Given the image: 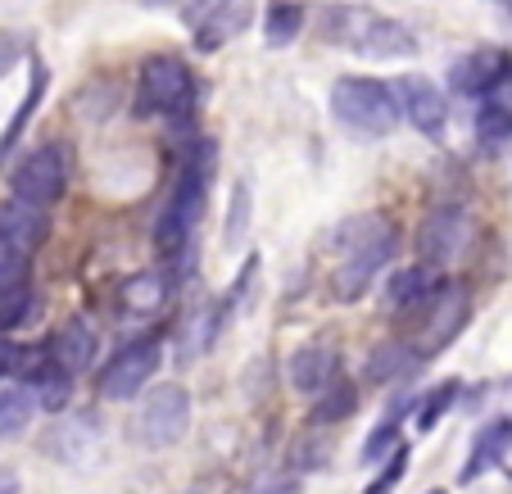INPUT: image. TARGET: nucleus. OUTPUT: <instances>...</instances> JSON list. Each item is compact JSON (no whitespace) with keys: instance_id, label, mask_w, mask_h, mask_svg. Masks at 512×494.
I'll list each match as a JSON object with an SVG mask.
<instances>
[{"instance_id":"nucleus-16","label":"nucleus","mask_w":512,"mask_h":494,"mask_svg":"<svg viewBox=\"0 0 512 494\" xmlns=\"http://www.w3.org/2000/svg\"><path fill=\"white\" fill-rule=\"evenodd\" d=\"M445 286V277L435 268H426V263H413V268H399L395 277H390V286H386V304H390V313H404V318H417V313L426 309V304L435 300V291Z\"/></svg>"},{"instance_id":"nucleus-29","label":"nucleus","mask_w":512,"mask_h":494,"mask_svg":"<svg viewBox=\"0 0 512 494\" xmlns=\"http://www.w3.org/2000/svg\"><path fill=\"white\" fill-rule=\"evenodd\" d=\"M245 223H250V186L236 182L232 186V218H227V245H241Z\"/></svg>"},{"instance_id":"nucleus-15","label":"nucleus","mask_w":512,"mask_h":494,"mask_svg":"<svg viewBox=\"0 0 512 494\" xmlns=\"http://www.w3.org/2000/svg\"><path fill=\"white\" fill-rule=\"evenodd\" d=\"M23 390L32 395V404L41 408V413H59V408L68 404V390H73V377H68L64 368H59L50 354H23Z\"/></svg>"},{"instance_id":"nucleus-11","label":"nucleus","mask_w":512,"mask_h":494,"mask_svg":"<svg viewBox=\"0 0 512 494\" xmlns=\"http://www.w3.org/2000/svg\"><path fill=\"white\" fill-rule=\"evenodd\" d=\"M467 241H472V214L463 204H440L417 227V263L440 272L467 250Z\"/></svg>"},{"instance_id":"nucleus-10","label":"nucleus","mask_w":512,"mask_h":494,"mask_svg":"<svg viewBox=\"0 0 512 494\" xmlns=\"http://www.w3.org/2000/svg\"><path fill=\"white\" fill-rule=\"evenodd\" d=\"M159 363H164V340L145 336V340H132V345H123L114 354V359L100 368V399H136L145 386H150V377L159 372Z\"/></svg>"},{"instance_id":"nucleus-24","label":"nucleus","mask_w":512,"mask_h":494,"mask_svg":"<svg viewBox=\"0 0 512 494\" xmlns=\"http://www.w3.org/2000/svg\"><path fill=\"white\" fill-rule=\"evenodd\" d=\"M417 354L408 340H386L381 349H372V359H368V381H377V386H386V381H399L404 372L417 368Z\"/></svg>"},{"instance_id":"nucleus-8","label":"nucleus","mask_w":512,"mask_h":494,"mask_svg":"<svg viewBox=\"0 0 512 494\" xmlns=\"http://www.w3.org/2000/svg\"><path fill=\"white\" fill-rule=\"evenodd\" d=\"M10 191L19 204H32V209H55L68 191V159H64V146H41L32 150L28 159H19L10 177Z\"/></svg>"},{"instance_id":"nucleus-21","label":"nucleus","mask_w":512,"mask_h":494,"mask_svg":"<svg viewBox=\"0 0 512 494\" xmlns=\"http://www.w3.org/2000/svg\"><path fill=\"white\" fill-rule=\"evenodd\" d=\"M476 141L485 150H508L512 146V100L503 96V87L490 100H481L476 109Z\"/></svg>"},{"instance_id":"nucleus-13","label":"nucleus","mask_w":512,"mask_h":494,"mask_svg":"<svg viewBox=\"0 0 512 494\" xmlns=\"http://www.w3.org/2000/svg\"><path fill=\"white\" fill-rule=\"evenodd\" d=\"M508 78H512V50L503 46H476L449 64V87L467 100H490Z\"/></svg>"},{"instance_id":"nucleus-22","label":"nucleus","mask_w":512,"mask_h":494,"mask_svg":"<svg viewBox=\"0 0 512 494\" xmlns=\"http://www.w3.org/2000/svg\"><path fill=\"white\" fill-rule=\"evenodd\" d=\"M304 32V5L300 0H268L263 5V41L272 50L295 46V37Z\"/></svg>"},{"instance_id":"nucleus-27","label":"nucleus","mask_w":512,"mask_h":494,"mask_svg":"<svg viewBox=\"0 0 512 494\" xmlns=\"http://www.w3.org/2000/svg\"><path fill=\"white\" fill-rule=\"evenodd\" d=\"M399 445H404V440H399V427H395V422H381V427L368 436V445H363V467L386 463Z\"/></svg>"},{"instance_id":"nucleus-36","label":"nucleus","mask_w":512,"mask_h":494,"mask_svg":"<svg viewBox=\"0 0 512 494\" xmlns=\"http://www.w3.org/2000/svg\"><path fill=\"white\" fill-rule=\"evenodd\" d=\"M435 494H440V490H435Z\"/></svg>"},{"instance_id":"nucleus-17","label":"nucleus","mask_w":512,"mask_h":494,"mask_svg":"<svg viewBox=\"0 0 512 494\" xmlns=\"http://www.w3.org/2000/svg\"><path fill=\"white\" fill-rule=\"evenodd\" d=\"M46 232H50V223L41 209L19 204V200L0 204V250H14V254H28L32 259V250L46 241Z\"/></svg>"},{"instance_id":"nucleus-18","label":"nucleus","mask_w":512,"mask_h":494,"mask_svg":"<svg viewBox=\"0 0 512 494\" xmlns=\"http://www.w3.org/2000/svg\"><path fill=\"white\" fill-rule=\"evenodd\" d=\"M508 449H512V417H494V422H485V427L476 431L472 454H467V463H463V472H458V481L472 485L476 476H485L490 467H499L503 458H508Z\"/></svg>"},{"instance_id":"nucleus-1","label":"nucleus","mask_w":512,"mask_h":494,"mask_svg":"<svg viewBox=\"0 0 512 494\" xmlns=\"http://www.w3.org/2000/svg\"><path fill=\"white\" fill-rule=\"evenodd\" d=\"M318 37L336 50L363 59H399L417 50V32L404 28L399 19H386L372 5H354V0H336L318 10Z\"/></svg>"},{"instance_id":"nucleus-2","label":"nucleus","mask_w":512,"mask_h":494,"mask_svg":"<svg viewBox=\"0 0 512 494\" xmlns=\"http://www.w3.org/2000/svg\"><path fill=\"white\" fill-rule=\"evenodd\" d=\"M336 268H331V295L340 304H354L368 295L377 272L395 254V223L386 214H358L340 223L336 232Z\"/></svg>"},{"instance_id":"nucleus-31","label":"nucleus","mask_w":512,"mask_h":494,"mask_svg":"<svg viewBox=\"0 0 512 494\" xmlns=\"http://www.w3.org/2000/svg\"><path fill=\"white\" fill-rule=\"evenodd\" d=\"M327 463V454H322V440H300L295 445V454H290V467L295 472H313V467Z\"/></svg>"},{"instance_id":"nucleus-35","label":"nucleus","mask_w":512,"mask_h":494,"mask_svg":"<svg viewBox=\"0 0 512 494\" xmlns=\"http://www.w3.org/2000/svg\"><path fill=\"white\" fill-rule=\"evenodd\" d=\"M494 5H508V10H512V0H494Z\"/></svg>"},{"instance_id":"nucleus-30","label":"nucleus","mask_w":512,"mask_h":494,"mask_svg":"<svg viewBox=\"0 0 512 494\" xmlns=\"http://www.w3.org/2000/svg\"><path fill=\"white\" fill-rule=\"evenodd\" d=\"M404 472H408V445H399L395 454H390V463L377 472V481L368 485V494H390L399 481H404Z\"/></svg>"},{"instance_id":"nucleus-34","label":"nucleus","mask_w":512,"mask_h":494,"mask_svg":"<svg viewBox=\"0 0 512 494\" xmlns=\"http://www.w3.org/2000/svg\"><path fill=\"white\" fill-rule=\"evenodd\" d=\"M254 494H300V485L295 481H268V485H259Z\"/></svg>"},{"instance_id":"nucleus-7","label":"nucleus","mask_w":512,"mask_h":494,"mask_svg":"<svg viewBox=\"0 0 512 494\" xmlns=\"http://www.w3.org/2000/svg\"><path fill=\"white\" fill-rule=\"evenodd\" d=\"M467 313H472V304H467V286L463 281H445V286L435 291V300L413 318L417 336L408 340V345H413L417 359L426 363L431 354H440V349L454 345V336L467 327Z\"/></svg>"},{"instance_id":"nucleus-14","label":"nucleus","mask_w":512,"mask_h":494,"mask_svg":"<svg viewBox=\"0 0 512 494\" xmlns=\"http://www.w3.org/2000/svg\"><path fill=\"white\" fill-rule=\"evenodd\" d=\"M336 377H340V359H336V349L322 345V340L295 349V354H290V363H286V381H290V390H295V395H313V399H318Z\"/></svg>"},{"instance_id":"nucleus-28","label":"nucleus","mask_w":512,"mask_h":494,"mask_svg":"<svg viewBox=\"0 0 512 494\" xmlns=\"http://www.w3.org/2000/svg\"><path fill=\"white\" fill-rule=\"evenodd\" d=\"M127 304L132 309H159L164 304V281L159 277H136V281H127Z\"/></svg>"},{"instance_id":"nucleus-33","label":"nucleus","mask_w":512,"mask_h":494,"mask_svg":"<svg viewBox=\"0 0 512 494\" xmlns=\"http://www.w3.org/2000/svg\"><path fill=\"white\" fill-rule=\"evenodd\" d=\"M23 59V37L19 32H0V78Z\"/></svg>"},{"instance_id":"nucleus-26","label":"nucleus","mask_w":512,"mask_h":494,"mask_svg":"<svg viewBox=\"0 0 512 494\" xmlns=\"http://www.w3.org/2000/svg\"><path fill=\"white\" fill-rule=\"evenodd\" d=\"M454 399H458V381H445L440 390H431V395H426L422 404H417V427L431 431L435 422H440V417H445L449 408H454Z\"/></svg>"},{"instance_id":"nucleus-3","label":"nucleus","mask_w":512,"mask_h":494,"mask_svg":"<svg viewBox=\"0 0 512 494\" xmlns=\"http://www.w3.org/2000/svg\"><path fill=\"white\" fill-rule=\"evenodd\" d=\"M213 168H218V141L200 136V141L186 150V164L173 186V200L164 204V214H159V223H155V245L164 259H177V254L186 250V241H191L195 223H200V214H204V195H209Z\"/></svg>"},{"instance_id":"nucleus-20","label":"nucleus","mask_w":512,"mask_h":494,"mask_svg":"<svg viewBox=\"0 0 512 494\" xmlns=\"http://www.w3.org/2000/svg\"><path fill=\"white\" fill-rule=\"evenodd\" d=\"M46 87H50V68L41 64V55H32V64H28V91H23V100H19V109H14L10 127L0 132V164H5V159L14 155V146L23 141V132H28L32 114H37L41 100H46Z\"/></svg>"},{"instance_id":"nucleus-9","label":"nucleus","mask_w":512,"mask_h":494,"mask_svg":"<svg viewBox=\"0 0 512 494\" xmlns=\"http://www.w3.org/2000/svg\"><path fill=\"white\" fill-rule=\"evenodd\" d=\"M182 23L191 28L195 50L213 55L254 23V0H191L182 10Z\"/></svg>"},{"instance_id":"nucleus-23","label":"nucleus","mask_w":512,"mask_h":494,"mask_svg":"<svg viewBox=\"0 0 512 494\" xmlns=\"http://www.w3.org/2000/svg\"><path fill=\"white\" fill-rule=\"evenodd\" d=\"M358 413V386L349 377H336L318 399H313V427H331Z\"/></svg>"},{"instance_id":"nucleus-5","label":"nucleus","mask_w":512,"mask_h":494,"mask_svg":"<svg viewBox=\"0 0 512 494\" xmlns=\"http://www.w3.org/2000/svg\"><path fill=\"white\" fill-rule=\"evenodd\" d=\"M195 100V73L186 59L177 55H150L136 73V114L145 118H168L191 109Z\"/></svg>"},{"instance_id":"nucleus-32","label":"nucleus","mask_w":512,"mask_h":494,"mask_svg":"<svg viewBox=\"0 0 512 494\" xmlns=\"http://www.w3.org/2000/svg\"><path fill=\"white\" fill-rule=\"evenodd\" d=\"M19 368H23L19 340H10L5 331H0V381H5V377H19Z\"/></svg>"},{"instance_id":"nucleus-25","label":"nucleus","mask_w":512,"mask_h":494,"mask_svg":"<svg viewBox=\"0 0 512 494\" xmlns=\"http://www.w3.org/2000/svg\"><path fill=\"white\" fill-rule=\"evenodd\" d=\"M37 417V404L23 386H0V440H14L32 427Z\"/></svg>"},{"instance_id":"nucleus-6","label":"nucleus","mask_w":512,"mask_h":494,"mask_svg":"<svg viewBox=\"0 0 512 494\" xmlns=\"http://www.w3.org/2000/svg\"><path fill=\"white\" fill-rule=\"evenodd\" d=\"M186 427H191V395H186L182 386H173V381L150 386V395L141 399L136 422H132L136 440H141L145 449H168L186 436Z\"/></svg>"},{"instance_id":"nucleus-19","label":"nucleus","mask_w":512,"mask_h":494,"mask_svg":"<svg viewBox=\"0 0 512 494\" xmlns=\"http://www.w3.org/2000/svg\"><path fill=\"white\" fill-rule=\"evenodd\" d=\"M46 354L68 372V377H82V372L96 363V331H91L82 318L64 322V327L55 331V340H50Z\"/></svg>"},{"instance_id":"nucleus-12","label":"nucleus","mask_w":512,"mask_h":494,"mask_svg":"<svg viewBox=\"0 0 512 494\" xmlns=\"http://www.w3.org/2000/svg\"><path fill=\"white\" fill-rule=\"evenodd\" d=\"M390 91H395L399 118H408V123H413V132H422L426 141H440V136L449 132V100H445V91L435 87L431 78L408 73V78L390 82Z\"/></svg>"},{"instance_id":"nucleus-4","label":"nucleus","mask_w":512,"mask_h":494,"mask_svg":"<svg viewBox=\"0 0 512 494\" xmlns=\"http://www.w3.org/2000/svg\"><path fill=\"white\" fill-rule=\"evenodd\" d=\"M327 105H331V118L354 136H390L404 123L395 105V91L381 78H336Z\"/></svg>"}]
</instances>
